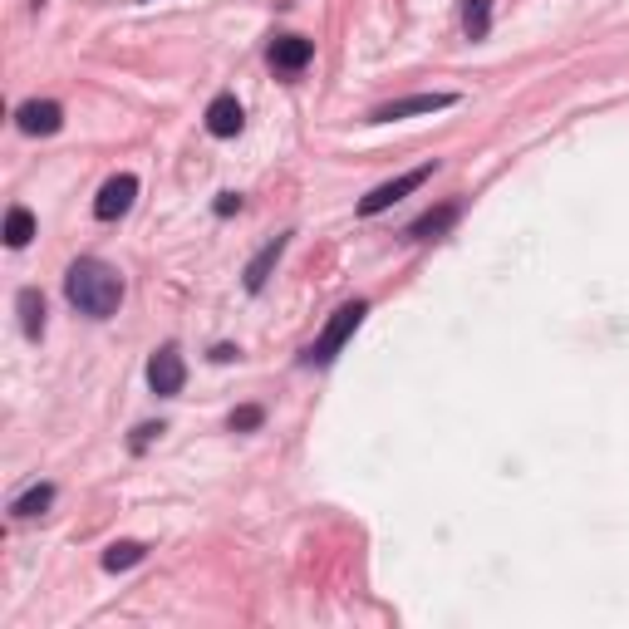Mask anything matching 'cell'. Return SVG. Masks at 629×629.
Here are the masks:
<instances>
[{
  "label": "cell",
  "instance_id": "277c9868",
  "mask_svg": "<svg viewBox=\"0 0 629 629\" xmlns=\"http://www.w3.org/2000/svg\"><path fill=\"white\" fill-rule=\"evenodd\" d=\"M148 384H153V394L158 399H177L182 394V384H187V364H182V354L163 344L153 359H148Z\"/></svg>",
  "mask_w": 629,
  "mask_h": 629
},
{
  "label": "cell",
  "instance_id": "8fae6325",
  "mask_svg": "<svg viewBox=\"0 0 629 629\" xmlns=\"http://www.w3.org/2000/svg\"><path fill=\"white\" fill-rule=\"evenodd\" d=\"M458 222V202H443V207H433V212H423L413 227L403 231L408 241H433V236H443V231Z\"/></svg>",
  "mask_w": 629,
  "mask_h": 629
},
{
  "label": "cell",
  "instance_id": "4fadbf2b",
  "mask_svg": "<svg viewBox=\"0 0 629 629\" xmlns=\"http://www.w3.org/2000/svg\"><path fill=\"white\" fill-rule=\"evenodd\" d=\"M50 502H55V487H50V482H35L30 492H20V497L10 502V512L20 516V521H30V516H45V512H50Z\"/></svg>",
  "mask_w": 629,
  "mask_h": 629
},
{
  "label": "cell",
  "instance_id": "5bb4252c",
  "mask_svg": "<svg viewBox=\"0 0 629 629\" xmlns=\"http://www.w3.org/2000/svg\"><path fill=\"white\" fill-rule=\"evenodd\" d=\"M30 236H35V217L25 212V207H10L5 212V246H30Z\"/></svg>",
  "mask_w": 629,
  "mask_h": 629
},
{
  "label": "cell",
  "instance_id": "9c48e42d",
  "mask_svg": "<svg viewBox=\"0 0 629 629\" xmlns=\"http://www.w3.org/2000/svg\"><path fill=\"white\" fill-rule=\"evenodd\" d=\"M315 55V45L305 40V35H281L276 45H271V64L281 69V74H295V69H305Z\"/></svg>",
  "mask_w": 629,
  "mask_h": 629
},
{
  "label": "cell",
  "instance_id": "e0dca14e",
  "mask_svg": "<svg viewBox=\"0 0 629 629\" xmlns=\"http://www.w3.org/2000/svg\"><path fill=\"white\" fill-rule=\"evenodd\" d=\"M261 423H266V413H261L256 403H251V408H236V413H231V433H251V428H261Z\"/></svg>",
  "mask_w": 629,
  "mask_h": 629
},
{
  "label": "cell",
  "instance_id": "d6986e66",
  "mask_svg": "<svg viewBox=\"0 0 629 629\" xmlns=\"http://www.w3.org/2000/svg\"><path fill=\"white\" fill-rule=\"evenodd\" d=\"M231 212H241V197H236V192H222V197H217V217H231Z\"/></svg>",
  "mask_w": 629,
  "mask_h": 629
},
{
  "label": "cell",
  "instance_id": "ac0fdd59",
  "mask_svg": "<svg viewBox=\"0 0 629 629\" xmlns=\"http://www.w3.org/2000/svg\"><path fill=\"white\" fill-rule=\"evenodd\" d=\"M158 433H163V423H143V428H138V438H133V448L143 453V448H148V443H153Z\"/></svg>",
  "mask_w": 629,
  "mask_h": 629
},
{
  "label": "cell",
  "instance_id": "6da1fadb",
  "mask_svg": "<svg viewBox=\"0 0 629 629\" xmlns=\"http://www.w3.org/2000/svg\"><path fill=\"white\" fill-rule=\"evenodd\" d=\"M64 295L79 315L89 320H109L118 305H123V276H118L109 261L99 256H79L69 271H64Z\"/></svg>",
  "mask_w": 629,
  "mask_h": 629
},
{
  "label": "cell",
  "instance_id": "5b68a950",
  "mask_svg": "<svg viewBox=\"0 0 629 629\" xmlns=\"http://www.w3.org/2000/svg\"><path fill=\"white\" fill-rule=\"evenodd\" d=\"M458 94H408V99H394V104H379L369 123H399V118H418V114H438V109H453Z\"/></svg>",
  "mask_w": 629,
  "mask_h": 629
},
{
  "label": "cell",
  "instance_id": "30bf717a",
  "mask_svg": "<svg viewBox=\"0 0 629 629\" xmlns=\"http://www.w3.org/2000/svg\"><path fill=\"white\" fill-rule=\"evenodd\" d=\"M241 123H246V114H241V104H236L231 94L212 99V109H207V133H212V138H236Z\"/></svg>",
  "mask_w": 629,
  "mask_h": 629
},
{
  "label": "cell",
  "instance_id": "8992f818",
  "mask_svg": "<svg viewBox=\"0 0 629 629\" xmlns=\"http://www.w3.org/2000/svg\"><path fill=\"white\" fill-rule=\"evenodd\" d=\"M133 197H138V177H133V172H118V177H109V182L99 187L94 217H99V222H118V217L133 207Z\"/></svg>",
  "mask_w": 629,
  "mask_h": 629
},
{
  "label": "cell",
  "instance_id": "52a82bcc",
  "mask_svg": "<svg viewBox=\"0 0 629 629\" xmlns=\"http://www.w3.org/2000/svg\"><path fill=\"white\" fill-rule=\"evenodd\" d=\"M15 123L25 128V133H35V138H50L64 128V109H59L55 99H25L20 109H15Z\"/></svg>",
  "mask_w": 629,
  "mask_h": 629
},
{
  "label": "cell",
  "instance_id": "7a4b0ae2",
  "mask_svg": "<svg viewBox=\"0 0 629 629\" xmlns=\"http://www.w3.org/2000/svg\"><path fill=\"white\" fill-rule=\"evenodd\" d=\"M364 315H369V300H349V305H340V310L330 315V325L315 335V344L305 349V364H315V369L335 364V354H340L344 344H349V335L364 325Z\"/></svg>",
  "mask_w": 629,
  "mask_h": 629
},
{
  "label": "cell",
  "instance_id": "7c38bea8",
  "mask_svg": "<svg viewBox=\"0 0 629 629\" xmlns=\"http://www.w3.org/2000/svg\"><path fill=\"white\" fill-rule=\"evenodd\" d=\"M20 325H25V340H40L45 335V295L30 286V290H20Z\"/></svg>",
  "mask_w": 629,
  "mask_h": 629
},
{
  "label": "cell",
  "instance_id": "ba28073f",
  "mask_svg": "<svg viewBox=\"0 0 629 629\" xmlns=\"http://www.w3.org/2000/svg\"><path fill=\"white\" fill-rule=\"evenodd\" d=\"M286 246H290V236H276V241H266V246L256 251V261L246 266V290H251V295H256V290H266L271 271H276V261L286 256Z\"/></svg>",
  "mask_w": 629,
  "mask_h": 629
},
{
  "label": "cell",
  "instance_id": "3957f363",
  "mask_svg": "<svg viewBox=\"0 0 629 629\" xmlns=\"http://www.w3.org/2000/svg\"><path fill=\"white\" fill-rule=\"evenodd\" d=\"M433 172H438V163H423V168H413V172H403V177H394V182H384V187H374V192L359 202V217H379V212H389L399 197H408L413 187H423Z\"/></svg>",
  "mask_w": 629,
  "mask_h": 629
},
{
  "label": "cell",
  "instance_id": "2e32d148",
  "mask_svg": "<svg viewBox=\"0 0 629 629\" xmlns=\"http://www.w3.org/2000/svg\"><path fill=\"white\" fill-rule=\"evenodd\" d=\"M462 25H467L472 40H487V30H492V0H467L462 5Z\"/></svg>",
  "mask_w": 629,
  "mask_h": 629
},
{
  "label": "cell",
  "instance_id": "9a60e30c",
  "mask_svg": "<svg viewBox=\"0 0 629 629\" xmlns=\"http://www.w3.org/2000/svg\"><path fill=\"white\" fill-rule=\"evenodd\" d=\"M143 556H148V551H143L138 541H114V546L104 551V571H114V575H118V571H133V566H138Z\"/></svg>",
  "mask_w": 629,
  "mask_h": 629
}]
</instances>
